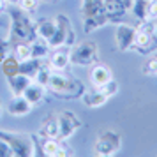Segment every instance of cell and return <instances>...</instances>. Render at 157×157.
I'll use <instances>...</instances> for the list:
<instances>
[{"mask_svg":"<svg viewBox=\"0 0 157 157\" xmlns=\"http://www.w3.org/2000/svg\"><path fill=\"white\" fill-rule=\"evenodd\" d=\"M69 29H71V21H69L65 16H58L57 18V29L53 32V36L48 39V44H50L51 50L65 46V39H67Z\"/></svg>","mask_w":157,"mask_h":157,"instance_id":"obj_6","label":"cell"},{"mask_svg":"<svg viewBox=\"0 0 157 157\" xmlns=\"http://www.w3.org/2000/svg\"><path fill=\"white\" fill-rule=\"evenodd\" d=\"M43 134L46 138H57L58 136V122L55 115L50 117L46 122H43Z\"/></svg>","mask_w":157,"mask_h":157,"instance_id":"obj_21","label":"cell"},{"mask_svg":"<svg viewBox=\"0 0 157 157\" xmlns=\"http://www.w3.org/2000/svg\"><path fill=\"white\" fill-rule=\"evenodd\" d=\"M30 81H32V78L20 71L16 72V74H13V76H7V85H9V90H11L13 95H23L25 88L30 85Z\"/></svg>","mask_w":157,"mask_h":157,"instance_id":"obj_9","label":"cell"},{"mask_svg":"<svg viewBox=\"0 0 157 157\" xmlns=\"http://www.w3.org/2000/svg\"><path fill=\"white\" fill-rule=\"evenodd\" d=\"M79 99H81V102H83L86 108H101L108 102V95L101 90L99 86H94V88L85 90V92L81 94Z\"/></svg>","mask_w":157,"mask_h":157,"instance_id":"obj_7","label":"cell"},{"mask_svg":"<svg viewBox=\"0 0 157 157\" xmlns=\"http://www.w3.org/2000/svg\"><path fill=\"white\" fill-rule=\"evenodd\" d=\"M30 51H32V58H39V60H46V58L50 57V44L46 39H41V37H37V39H32L30 41Z\"/></svg>","mask_w":157,"mask_h":157,"instance_id":"obj_15","label":"cell"},{"mask_svg":"<svg viewBox=\"0 0 157 157\" xmlns=\"http://www.w3.org/2000/svg\"><path fill=\"white\" fill-rule=\"evenodd\" d=\"M7 6H9V2H7V0H0V13H6Z\"/></svg>","mask_w":157,"mask_h":157,"instance_id":"obj_29","label":"cell"},{"mask_svg":"<svg viewBox=\"0 0 157 157\" xmlns=\"http://www.w3.org/2000/svg\"><path fill=\"white\" fill-rule=\"evenodd\" d=\"M129 7H131V13L134 14L136 20H140V21H145V20H148L150 0H131Z\"/></svg>","mask_w":157,"mask_h":157,"instance_id":"obj_17","label":"cell"},{"mask_svg":"<svg viewBox=\"0 0 157 157\" xmlns=\"http://www.w3.org/2000/svg\"><path fill=\"white\" fill-rule=\"evenodd\" d=\"M48 88L51 92L60 95L62 99H72V97H81V94L85 92V86L81 85V81L76 78L65 76L64 71H53L51 78L48 81Z\"/></svg>","mask_w":157,"mask_h":157,"instance_id":"obj_1","label":"cell"},{"mask_svg":"<svg viewBox=\"0 0 157 157\" xmlns=\"http://www.w3.org/2000/svg\"><path fill=\"white\" fill-rule=\"evenodd\" d=\"M9 4H16V2H18V0H7Z\"/></svg>","mask_w":157,"mask_h":157,"instance_id":"obj_31","label":"cell"},{"mask_svg":"<svg viewBox=\"0 0 157 157\" xmlns=\"http://www.w3.org/2000/svg\"><path fill=\"white\" fill-rule=\"evenodd\" d=\"M148 18H152V20H157V0H150Z\"/></svg>","mask_w":157,"mask_h":157,"instance_id":"obj_28","label":"cell"},{"mask_svg":"<svg viewBox=\"0 0 157 157\" xmlns=\"http://www.w3.org/2000/svg\"><path fill=\"white\" fill-rule=\"evenodd\" d=\"M152 39H154V36L150 34V32H147V30H141V29H136V36H134V50H147V48H150L152 46Z\"/></svg>","mask_w":157,"mask_h":157,"instance_id":"obj_19","label":"cell"},{"mask_svg":"<svg viewBox=\"0 0 157 157\" xmlns=\"http://www.w3.org/2000/svg\"><path fill=\"white\" fill-rule=\"evenodd\" d=\"M97 57H99L97 44L92 41H85L71 51V64L86 67V65H92L94 62H97Z\"/></svg>","mask_w":157,"mask_h":157,"instance_id":"obj_3","label":"cell"},{"mask_svg":"<svg viewBox=\"0 0 157 157\" xmlns=\"http://www.w3.org/2000/svg\"><path fill=\"white\" fill-rule=\"evenodd\" d=\"M43 154L48 157H64L67 155V152H65L62 147H60V141H57V138H48L46 141L43 143Z\"/></svg>","mask_w":157,"mask_h":157,"instance_id":"obj_18","label":"cell"},{"mask_svg":"<svg viewBox=\"0 0 157 157\" xmlns=\"http://www.w3.org/2000/svg\"><path fill=\"white\" fill-rule=\"evenodd\" d=\"M51 72H53V69L50 67V64L46 65V64H43L39 69H37V72L34 74V81H37L39 85H43V86H48V81H50V78H51Z\"/></svg>","mask_w":157,"mask_h":157,"instance_id":"obj_20","label":"cell"},{"mask_svg":"<svg viewBox=\"0 0 157 157\" xmlns=\"http://www.w3.org/2000/svg\"><path fill=\"white\" fill-rule=\"evenodd\" d=\"M154 57H157V50H155V53H154Z\"/></svg>","mask_w":157,"mask_h":157,"instance_id":"obj_32","label":"cell"},{"mask_svg":"<svg viewBox=\"0 0 157 157\" xmlns=\"http://www.w3.org/2000/svg\"><path fill=\"white\" fill-rule=\"evenodd\" d=\"M106 23H109L106 13H97V14H92V16H83V30L85 32H95L97 29L104 27Z\"/></svg>","mask_w":157,"mask_h":157,"instance_id":"obj_13","label":"cell"},{"mask_svg":"<svg viewBox=\"0 0 157 157\" xmlns=\"http://www.w3.org/2000/svg\"><path fill=\"white\" fill-rule=\"evenodd\" d=\"M2 69H4V72L7 76H13V74H16V72L20 71V62L14 57H7L2 60Z\"/></svg>","mask_w":157,"mask_h":157,"instance_id":"obj_23","label":"cell"},{"mask_svg":"<svg viewBox=\"0 0 157 157\" xmlns=\"http://www.w3.org/2000/svg\"><path fill=\"white\" fill-rule=\"evenodd\" d=\"M2 113H4V109H2V104H0V118H2Z\"/></svg>","mask_w":157,"mask_h":157,"instance_id":"obj_30","label":"cell"},{"mask_svg":"<svg viewBox=\"0 0 157 157\" xmlns=\"http://www.w3.org/2000/svg\"><path fill=\"white\" fill-rule=\"evenodd\" d=\"M0 155H6V157L14 155V150L11 148V145H9L4 138H0Z\"/></svg>","mask_w":157,"mask_h":157,"instance_id":"obj_26","label":"cell"},{"mask_svg":"<svg viewBox=\"0 0 157 157\" xmlns=\"http://www.w3.org/2000/svg\"><path fill=\"white\" fill-rule=\"evenodd\" d=\"M18 6L23 13H32L39 6V0H18Z\"/></svg>","mask_w":157,"mask_h":157,"instance_id":"obj_25","label":"cell"},{"mask_svg":"<svg viewBox=\"0 0 157 157\" xmlns=\"http://www.w3.org/2000/svg\"><path fill=\"white\" fill-rule=\"evenodd\" d=\"M134 36L136 29L125 23L115 25V46L118 51H129L134 46Z\"/></svg>","mask_w":157,"mask_h":157,"instance_id":"obj_5","label":"cell"},{"mask_svg":"<svg viewBox=\"0 0 157 157\" xmlns=\"http://www.w3.org/2000/svg\"><path fill=\"white\" fill-rule=\"evenodd\" d=\"M32 108L34 106L23 95H13L11 101L7 102V113L13 117H25L32 111Z\"/></svg>","mask_w":157,"mask_h":157,"instance_id":"obj_8","label":"cell"},{"mask_svg":"<svg viewBox=\"0 0 157 157\" xmlns=\"http://www.w3.org/2000/svg\"><path fill=\"white\" fill-rule=\"evenodd\" d=\"M120 147H122V136L115 131H104L97 138L94 152H95V155L101 157H111L115 154H118Z\"/></svg>","mask_w":157,"mask_h":157,"instance_id":"obj_2","label":"cell"},{"mask_svg":"<svg viewBox=\"0 0 157 157\" xmlns=\"http://www.w3.org/2000/svg\"><path fill=\"white\" fill-rule=\"evenodd\" d=\"M102 7H104V13H106L109 21L113 18H120L127 13V6L124 4V0H104Z\"/></svg>","mask_w":157,"mask_h":157,"instance_id":"obj_14","label":"cell"},{"mask_svg":"<svg viewBox=\"0 0 157 157\" xmlns=\"http://www.w3.org/2000/svg\"><path fill=\"white\" fill-rule=\"evenodd\" d=\"M111 78H113L111 69H109L106 64H95L92 67V71H90V83H92L94 86H102Z\"/></svg>","mask_w":157,"mask_h":157,"instance_id":"obj_10","label":"cell"},{"mask_svg":"<svg viewBox=\"0 0 157 157\" xmlns=\"http://www.w3.org/2000/svg\"><path fill=\"white\" fill-rule=\"evenodd\" d=\"M99 88H101V90H102L104 94H106V95H108V99H109V97L117 95V92H118V83H117V81H115V79L111 78L109 81H108V83H104V85L99 86Z\"/></svg>","mask_w":157,"mask_h":157,"instance_id":"obj_24","label":"cell"},{"mask_svg":"<svg viewBox=\"0 0 157 157\" xmlns=\"http://www.w3.org/2000/svg\"><path fill=\"white\" fill-rule=\"evenodd\" d=\"M57 122H58V136H57L58 141L69 140L81 125V120L72 111H64V113L57 115Z\"/></svg>","mask_w":157,"mask_h":157,"instance_id":"obj_4","label":"cell"},{"mask_svg":"<svg viewBox=\"0 0 157 157\" xmlns=\"http://www.w3.org/2000/svg\"><path fill=\"white\" fill-rule=\"evenodd\" d=\"M155 21H157V20H155ZM155 25H157V23H155Z\"/></svg>","mask_w":157,"mask_h":157,"instance_id":"obj_33","label":"cell"},{"mask_svg":"<svg viewBox=\"0 0 157 157\" xmlns=\"http://www.w3.org/2000/svg\"><path fill=\"white\" fill-rule=\"evenodd\" d=\"M145 72H147V74H152V76H155L157 74V57H150L148 60H147Z\"/></svg>","mask_w":157,"mask_h":157,"instance_id":"obj_27","label":"cell"},{"mask_svg":"<svg viewBox=\"0 0 157 157\" xmlns=\"http://www.w3.org/2000/svg\"><path fill=\"white\" fill-rule=\"evenodd\" d=\"M48 58H50V67L53 71H64L71 64V53L65 50H58V48H55V51L50 53Z\"/></svg>","mask_w":157,"mask_h":157,"instance_id":"obj_12","label":"cell"},{"mask_svg":"<svg viewBox=\"0 0 157 157\" xmlns=\"http://www.w3.org/2000/svg\"><path fill=\"white\" fill-rule=\"evenodd\" d=\"M14 58L18 62H25L32 58V51H30V43H20L14 50Z\"/></svg>","mask_w":157,"mask_h":157,"instance_id":"obj_22","label":"cell"},{"mask_svg":"<svg viewBox=\"0 0 157 157\" xmlns=\"http://www.w3.org/2000/svg\"><path fill=\"white\" fill-rule=\"evenodd\" d=\"M57 29V18L53 20V18H43V20H39L36 23V34L37 37H41V39H50L53 36V32Z\"/></svg>","mask_w":157,"mask_h":157,"instance_id":"obj_16","label":"cell"},{"mask_svg":"<svg viewBox=\"0 0 157 157\" xmlns=\"http://www.w3.org/2000/svg\"><path fill=\"white\" fill-rule=\"evenodd\" d=\"M44 95H46V86L39 85L37 81H30V85L25 88V92H23V97L29 101L32 106H36V104H39L41 101L44 99Z\"/></svg>","mask_w":157,"mask_h":157,"instance_id":"obj_11","label":"cell"}]
</instances>
